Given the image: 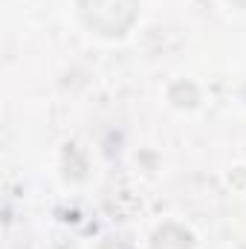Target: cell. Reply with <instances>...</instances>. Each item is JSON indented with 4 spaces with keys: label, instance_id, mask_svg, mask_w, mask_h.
I'll return each mask as SVG.
<instances>
[{
    "label": "cell",
    "instance_id": "6da1fadb",
    "mask_svg": "<svg viewBox=\"0 0 246 249\" xmlns=\"http://www.w3.org/2000/svg\"><path fill=\"white\" fill-rule=\"evenodd\" d=\"M87 26L102 35H122L136 18V0H81Z\"/></svg>",
    "mask_w": 246,
    "mask_h": 249
}]
</instances>
